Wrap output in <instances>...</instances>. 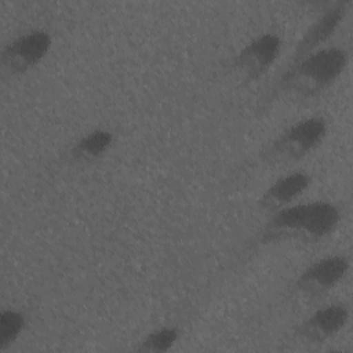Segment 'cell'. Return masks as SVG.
<instances>
[{
  "mask_svg": "<svg viewBox=\"0 0 353 353\" xmlns=\"http://www.w3.org/2000/svg\"><path fill=\"white\" fill-rule=\"evenodd\" d=\"M341 218V208L327 200L285 205L272 214L270 219L247 241L244 251L252 252L259 247L291 239L321 240L336 229Z\"/></svg>",
  "mask_w": 353,
  "mask_h": 353,
  "instance_id": "6da1fadb",
  "label": "cell"
},
{
  "mask_svg": "<svg viewBox=\"0 0 353 353\" xmlns=\"http://www.w3.org/2000/svg\"><path fill=\"white\" fill-rule=\"evenodd\" d=\"M347 61V51L336 46L321 47L307 54L301 61L284 68L259 98L258 110L263 112L283 95L312 98L321 94L338 80Z\"/></svg>",
  "mask_w": 353,
  "mask_h": 353,
  "instance_id": "7a4b0ae2",
  "label": "cell"
},
{
  "mask_svg": "<svg viewBox=\"0 0 353 353\" xmlns=\"http://www.w3.org/2000/svg\"><path fill=\"white\" fill-rule=\"evenodd\" d=\"M328 131L327 120L321 116L305 117L263 145L259 157L263 163L276 165L301 160L324 141Z\"/></svg>",
  "mask_w": 353,
  "mask_h": 353,
  "instance_id": "3957f363",
  "label": "cell"
},
{
  "mask_svg": "<svg viewBox=\"0 0 353 353\" xmlns=\"http://www.w3.org/2000/svg\"><path fill=\"white\" fill-rule=\"evenodd\" d=\"M51 46L52 36L46 29H32L14 37L1 50L3 70L12 76L29 72L46 58Z\"/></svg>",
  "mask_w": 353,
  "mask_h": 353,
  "instance_id": "277c9868",
  "label": "cell"
},
{
  "mask_svg": "<svg viewBox=\"0 0 353 353\" xmlns=\"http://www.w3.org/2000/svg\"><path fill=\"white\" fill-rule=\"evenodd\" d=\"M350 259L334 254L323 256L306 266L294 280L292 291L307 298H319L334 290L349 273Z\"/></svg>",
  "mask_w": 353,
  "mask_h": 353,
  "instance_id": "5b68a950",
  "label": "cell"
},
{
  "mask_svg": "<svg viewBox=\"0 0 353 353\" xmlns=\"http://www.w3.org/2000/svg\"><path fill=\"white\" fill-rule=\"evenodd\" d=\"M281 44V39L277 33H261L230 59L229 66L241 70L248 81L258 80L279 58Z\"/></svg>",
  "mask_w": 353,
  "mask_h": 353,
  "instance_id": "8992f818",
  "label": "cell"
},
{
  "mask_svg": "<svg viewBox=\"0 0 353 353\" xmlns=\"http://www.w3.org/2000/svg\"><path fill=\"white\" fill-rule=\"evenodd\" d=\"M350 310L347 305L338 302L319 307L301 321L295 328L294 334L296 338L310 342L323 343L336 334H339L347 324Z\"/></svg>",
  "mask_w": 353,
  "mask_h": 353,
  "instance_id": "52a82bcc",
  "label": "cell"
},
{
  "mask_svg": "<svg viewBox=\"0 0 353 353\" xmlns=\"http://www.w3.org/2000/svg\"><path fill=\"white\" fill-rule=\"evenodd\" d=\"M350 6V0H342L332 3L325 11H323V14L312 22V25L305 30L302 37L298 40L287 66L301 61L307 54L319 50L320 46L324 44L335 33Z\"/></svg>",
  "mask_w": 353,
  "mask_h": 353,
  "instance_id": "ba28073f",
  "label": "cell"
},
{
  "mask_svg": "<svg viewBox=\"0 0 353 353\" xmlns=\"http://www.w3.org/2000/svg\"><path fill=\"white\" fill-rule=\"evenodd\" d=\"M312 176L305 171H292L277 178L259 197L258 205L262 210L274 212L290 205L295 199L302 196L310 186Z\"/></svg>",
  "mask_w": 353,
  "mask_h": 353,
  "instance_id": "9c48e42d",
  "label": "cell"
},
{
  "mask_svg": "<svg viewBox=\"0 0 353 353\" xmlns=\"http://www.w3.org/2000/svg\"><path fill=\"white\" fill-rule=\"evenodd\" d=\"M114 141L113 132L95 128L80 137L69 149V159L74 163H91L108 153Z\"/></svg>",
  "mask_w": 353,
  "mask_h": 353,
  "instance_id": "30bf717a",
  "label": "cell"
},
{
  "mask_svg": "<svg viewBox=\"0 0 353 353\" xmlns=\"http://www.w3.org/2000/svg\"><path fill=\"white\" fill-rule=\"evenodd\" d=\"M25 312L14 307L3 309L0 313V350L11 347L22 335L26 327Z\"/></svg>",
  "mask_w": 353,
  "mask_h": 353,
  "instance_id": "8fae6325",
  "label": "cell"
},
{
  "mask_svg": "<svg viewBox=\"0 0 353 353\" xmlns=\"http://www.w3.org/2000/svg\"><path fill=\"white\" fill-rule=\"evenodd\" d=\"M181 328L176 324H165L150 331L137 347L138 352L163 353L170 350L181 336Z\"/></svg>",
  "mask_w": 353,
  "mask_h": 353,
  "instance_id": "7c38bea8",
  "label": "cell"
}]
</instances>
